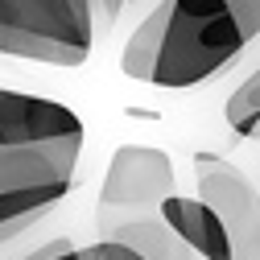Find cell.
I'll return each mask as SVG.
<instances>
[{
    "instance_id": "cell-6",
    "label": "cell",
    "mask_w": 260,
    "mask_h": 260,
    "mask_svg": "<svg viewBox=\"0 0 260 260\" xmlns=\"http://www.w3.org/2000/svg\"><path fill=\"white\" fill-rule=\"evenodd\" d=\"M161 223L174 227V236L203 260H227V232H223V219L215 215L211 203L203 199H182V194H166L157 203Z\"/></svg>"
},
{
    "instance_id": "cell-7",
    "label": "cell",
    "mask_w": 260,
    "mask_h": 260,
    "mask_svg": "<svg viewBox=\"0 0 260 260\" xmlns=\"http://www.w3.org/2000/svg\"><path fill=\"white\" fill-rule=\"evenodd\" d=\"M100 227H104L108 240L128 244L145 260H194V252L174 236V227H166L161 219H145L141 211L128 215V219H104L100 215Z\"/></svg>"
},
{
    "instance_id": "cell-8",
    "label": "cell",
    "mask_w": 260,
    "mask_h": 260,
    "mask_svg": "<svg viewBox=\"0 0 260 260\" xmlns=\"http://www.w3.org/2000/svg\"><path fill=\"white\" fill-rule=\"evenodd\" d=\"M166 17H170V0H161V5L137 25V34L128 38V46H124V54H120V71H124L128 79L149 83L153 62H157V50H161V34H166Z\"/></svg>"
},
{
    "instance_id": "cell-12",
    "label": "cell",
    "mask_w": 260,
    "mask_h": 260,
    "mask_svg": "<svg viewBox=\"0 0 260 260\" xmlns=\"http://www.w3.org/2000/svg\"><path fill=\"white\" fill-rule=\"evenodd\" d=\"M227 5H232V9H236V17L244 21L248 38H256V34H260V0H227Z\"/></svg>"
},
{
    "instance_id": "cell-1",
    "label": "cell",
    "mask_w": 260,
    "mask_h": 260,
    "mask_svg": "<svg viewBox=\"0 0 260 260\" xmlns=\"http://www.w3.org/2000/svg\"><path fill=\"white\" fill-rule=\"evenodd\" d=\"M83 137L87 128L67 104L0 87V244L67 199Z\"/></svg>"
},
{
    "instance_id": "cell-4",
    "label": "cell",
    "mask_w": 260,
    "mask_h": 260,
    "mask_svg": "<svg viewBox=\"0 0 260 260\" xmlns=\"http://www.w3.org/2000/svg\"><path fill=\"white\" fill-rule=\"evenodd\" d=\"M199 199L215 207L227 232V260H260V190L215 153L194 157Z\"/></svg>"
},
{
    "instance_id": "cell-13",
    "label": "cell",
    "mask_w": 260,
    "mask_h": 260,
    "mask_svg": "<svg viewBox=\"0 0 260 260\" xmlns=\"http://www.w3.org/2000/svg\"><path fill=\"white\" fill-rule=\"evenodd\" d=\"M124 5H128V0H91V9L104 17V25H112V21L120 17V9H124Z\"/></svg>"
},
{
    "instance_id": "cell-9",
    "label": "cell",
    "mask_w": 260,
    "mask_h": 260,
    "mask_svg": "<svg viewBox=\"0 0 260 260\" xmlns=\"http://www.w3.org/2000/svg\"><path fill=\"white\" fill-rule=\"evenodd\" d=\"M223 120L236 128L240 137L248 141H260V67L227 95V104H223Z\"/></svg>"
},
{
    "instance_id": "cell-2",
    "label": "cell",
    "mask_w": 260,
    "mask_h": 260,
    "mask_svg": "<svg viewBox=\"0 0 260 260\" xmlns=\"http://www.w3.org/2000/svg\"><path fill=\"white\" fill-rule=\"evenodd\" d=\"M248 29L227 0H170L166 34L149 83L194 87L227 71L248 46Z\"/></svg>"
},
{
    "instance_id": "cell-10",
    "label": "cell",
    "mask_w": 260,
    "mask_h": 260,
    "mask_svg": "<svg viewBox=\"0 0 260 260\" xmlns=\"http://www.w3.org/2000/svg\"><path fill=\"white\" fill-rule=\"evenodd\" d=\"M83 252V260H145L141 252H133L128 244H120V240H100V244H91V248H79Z\"/></svg>"
},
{
    "instance_id": "cell-3",
    "label": "cell",
    "mask_w": 260,
    "mask_h": 260,
    "mask_svg": "<svg viewBox=\"0 0 260 260\" xmlns=\"http://www.w3.org/2000/svg\"><path fill=\"white\" fill-rule=\"evenodd\" d=\"M95 42L91 0H0V54L83 67Z\"/></svg>"
},
{
    "instance_id": "cell-11",
    "label": "cell",
    "mask_w": 260,
    "mask_h": 260,
    "mask_svg": "<svg viewBox=\"0 0 260 260\" xmlns=\"http://www.w3.org/2000/svg\"><path fill=\"white\" fill-rule=\"evenodd\" d=\"M25 260H83V252L71 244V240H50L46 248H38V252H29Z\"/></svg>"
},
{
    "instance_id": "cell-5",
    "label": "cell",
    "mask_w": 260,
    "mask_h": 260,
    "mask_svg": "<svg viewBox=\"0 0 260 260\" xmlns=\"http://www.w3.org/2000/svg\"><path fill=\"white\" fill-rule=\"evenodd\" d=\"M174 190V161L153 145H120L100 186V211H149Z\"/></svg>"
}]
</instances>
